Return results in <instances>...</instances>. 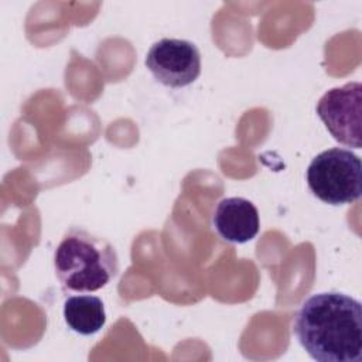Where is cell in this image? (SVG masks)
I'll list each match as a JSON object with an SVG mask.
<instances>
[{
	"label": "cell",
	"instance_id": "277c9868",
	"mask_svg": "<svg viewBox=\"0 0 362 362\" xmlns=\"http://www.w3.org/2000/svg\"><path fill=\"white\" fill-rule=\"evenodd\" d=\"M317 115L331 136L346 147L362 146V85L348 82L327 90L317 103Z\"/></svg>",
	"mask_w": 362,
	"mask_h": 362
},
{
	"label": "cell",
	"instance_id": "8992f818",
	"mask_svg": "<svg viewBox=\"0 0 362 362\" xmlns=\"http://www.w3.org/2000/svg\"><path fill=\"white\" fill-rule=\"evenodd\" d=\"M212 225L223 240L230 243H246L259 232V211L255 204L246 198H223L215 206Z\"/></svg>",
	"mask_w": 362,
	"mask_h": 362
},
{
	"label": "cell",
	"instance_id": "7a4b0ae2",
	"mask_svg": "<svg viewBox=\"0 0 362 362\" xmlns=\"http://www.w3.org/2000/svg\"><path fill=\"white\" fill-rule=\"evenodd\" d=\"M54 270L65 291L92 293L117 276L119 257L105 238L71 228L54 252Z\"/></svg>",
	"mask_w": 362,
	"mask_h": 362
},
{
	"label": "cell",
	"instance_id": "5b68a950",
	"mask_svg": "<svg viewBox=\"0 0 362 362\" xmlns=\"http://www.w3.org/2000/svg\"><path fill=\"white\" fill-rule=\"evenodd\" d=\"M146 66L163 85L182 88L191 85L201 74V54L187 40L163 38L154 42L147 55Z\"/></svg>",
	"mask_w": 362,
	"mask_h": 362
},
{
	"label": "cell",
	"instance_id": "6da1fadb",
	"mask_svg": "<svg viewBox=\"0 0 362 362\" xmlns=\"http://www.w3.org/2000/svg\"><path fill=\"white\" fill-rule=\"evenodd\" d=\"M293 334L317 362H361L362 305L339 291L315 293L294 314Z\"/></svg>",
	"mask_w": 362,
	"mask_h": 362
},
{
	"label": "cell",
	"instance_id": "3957f363",
	"mask_svg": "<svg viewBox=\"0 0 362 362\" xmlns=\"http://www.w3.org/2000/svg\"><path fill=\"white\" fill-rule=\"evenodd\" d=\"M307 184L311 192L325 204H352L362 192L361 158L342 147L325 150L310 163Z\"/></svg>",
	"mask_w": 362,
	"mask_h": 362
},
{
	"label": "cell",
	"instance_id": "52a82bcc",
	"mask_svg": "<svg viewBox=\"0 0 362 362\" xmlns=\"http://www.w3.org/2000/svg\"><path fill=\"white\" fill-rule=\"evenodd\" d=\"M64 320L76 334H96L106 322L103 301L89 294L71 296L64 303Z\"/></svg>",
	"mask_w": 362,
	"mask_h": 362
}]
</instances>
